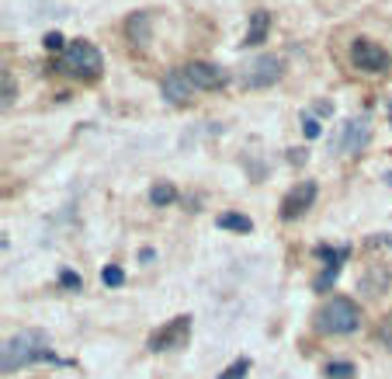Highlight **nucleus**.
<instances>
[{
    "label": "nucleus",
    "instance_id": "nucleus-1",
    "mask_svg": "<svg viewBox=\"0 0 392 379\" xmlns=\"http://www.w3.org/2000/svg\"><path fill=\"white\" fill-rule=\"evenodd\" d=\"M42 358H52L45 331H18L14 338L4 341V348H0V369H4V376H14L18 369H25L32 362H42Z\"/></svg>",
    "mask_w": 392,
    "mask_h": 379
},
{
    "label": "nucleus",
    "instance_id": "nucleus-2",
    "mask_svg": "<svg viewBox=\"0 0 392 379\" xmlns=\"http://www.w3.org/2000/svg\"><path fill=\"white\" fill-rule=\"evenodd\" d=\"M313 323H316V331H319V334L341 338V334H354V331H361L365 313H361V306H358L354 299H347V296H333V299H326V303L319 306V313H316Z\"/></svg>",
    "mask_w": 392,
    "mask_h": 379
},
{
    "label": "nucleus",
    "instance_id": "nucleus-3",
    "mask_svg": "<svg viewBox=\"0 0 392 379\" xmlns=\"http://www.w3.org/2000/svg\"><path fill=\"white\" fill-rule=\"evenodd\" d=\"M52 70H60V73H66V77H77V80H94V77H101V70H104L101 49H97L94 42H87V38H73V42L63 49V56L56 60Z\"/></svg>",
    "mask_w": 392,
    "mask_h": 379
},
{
    "label": "nucleus",
    "instance_id": "nucleus-4",
    "mask_svg": "<svg viewBox=\"0 0 392 379\" xmlns=\"http://www.w3.org/2000/svg\"><path fill=\"white\" fill-rule=\"evenodd\" d=\"M351 63L361 73H375V77H385L392 70V56L385 52V45H378L375 38H354L351 42Z\"/></svg>",
    "mask_w": 392,
    "mask_h": 379
},
{
    "label": "nucleus",
    "instance_id": "nucleus-5",
    "mask_svg": "<svg viewBox=\"0 0 392 379\" xmlns=\"http://www.w3.org/2000/svg\"><path fill=\"white\" fill-rule=\"evenodd\" d=\"M191 334V317H174L167 328H160L153 338H149V352H171V348H184Z\"/></svg>",
    "mask_w": 392,
    "mask_h": 379
},
{
    "label": "nucleus",
    "instance_id": "nucleus-6",
    "mask_svg": "<svg viewBox=\"0 0 392 379\" xmlns=\"http://www.w3.org/2000/svg\"><path fill=\"white\" fill-rule=\"evenodd\" d=\"M282 73H285V63L278 60V56H260V60H254V63L247 67L243 84H247V87H271V84L282 80Z\"/></svg>",
    "mask_w": 392,
    "mask_h": 379
},
{
    "label": "nucleus",
    "instance_id": "nucleus-7",
    "mask_svg": "<svg viewBox=\"0 0 392 379\" xmlns=\"http://www.w3.org/2000/svg\"><path fill=\"white\" fill-rule=\"evenodd\" d=\"M368 139H371V119H368V115H358V119H351V122L344 126V133H341V153L358 157V153H365Z\"/></svg>",
    "mask_w": 392,
    "mask_h": 379
},
{
    "label": "nucleus",
    "instance_id": "nucleus-8",
    "mask_svg": "<svg viewBox=\"0 0 392 379\" xmlns=\"http://www.w3.org/2000/svg\"><path fill=\"white\" fill-rule=\"evenodd\" d=\"M313 202H316V181H299L282 202V220H299L306 209H313Z\"/></svg>",
    "mask_w": 392,
    "mask_h": 379
},
{
    "label": "nucleus",
    "instance_id": "nucleus-9",
    "mask_svg": "<svg viewBox=\"0 0 392 379\" xmlns=\"http://www.w3.org/2000/svg\"><path fill=\"white\" fill-rule=\"evenodd\" d=\"M316 257H319V261H326V272H323V275L316 279V286H313L316 292H323V289H330V286H333V279L341 275V264L351 257V247H341V251H333V247L319 244V247H316Z\"/></svg>",
    "mask_w": 392,
    "mask_h": 379
},
{
    "label": "nucleus",
    "instance_id": "nucleus-10",
    "mask_svg": "<svg viewBox=\"0 0 392 379\" xmlns=\"http://www.w3.org/2000/svg\"><path fill=\"white\" fill-rule=\"evenodd\" d=\"M160 91H163V97L171 101V104H188V101H191V94H195L198 87L191 84V77H188V73H184V67H181V70H171V73L163 77Z\"/></svg>",
    "mask_w": 392,
    "mask_h": 379
},
{
    "label": "nucleus",
    "instance_id": "nucleus-11",
    "mask_svg": "<svg viewBox=\"0 0 392 379\" xmlns=\"http://www.w3.org/2000/svg\"><path fill=\"white\" fill-rule=\"evenodd\" d=\"M184 73L191 77V84H195L198 91H219V87H226V80H230L226 70L212 67V63H188Z\"/></svg>",
    "mask_w": 392,
    "mask_h": 379
},
{
    "label": "nucleus",
    "instance_id": "nucleus-12",
    "mask_svg": "<svg viewBox=\"0 0 392 379\" xmlns=\"http://www.w3.org/2000/svg\"><path fill=\"white\" fill-rule=\"evenodd\" d=\"M125 35H129V42H132L136 49H146V42H149V35H153V18H149V11H136V14H129V21H125Z\"/></svg>",
    "mask_w": 392,
    "mask_h": 379
},
{
    "label": "nucleus",
    "instance_id": "nucleus-13",
    "mask_svg": "<svg viewBox=\"0 0 392 379\" xmlns=\"http://www.w3.org/2000/svg\"><path fill=\"white\" fill-rule=\"evenodd\" d=\"M267 32H271V14H267V11H254V14H250V28H247L243 45H260V42L267 38Z\"/></svg>",
    "mask_w": 392,
    "mask_h": 379
},
{
    "label": "nucleus",
    "instance_id": "nucleus-14",
    "mask_svg": "<svg viewBox=\"0 0 392 379\" xmlns=\"http://www.w3.org/2000/svg\"><path fill=\"white\" fill-rule=\"evenodd\" d=\"M215 227H219V230H236V233H250V230H254V220H250V216H243V212H222L219 220H215Z\"/></svg>",
    "mask_w": 392,
    "mask_h": 379
},
{
    "label": "nucleus",
    "instance_id": "nucleus-15",
    "mask_svg": "<svg viewBox=\"0 0 392 379\" xmlns=\"http://www.w3.org/2000/svg\"><path fill=\"white\" fill-rule=\"evenodd\" d=\"M149 202H153V205H171V202H177V188H174L171 181H156V185L149 188Z\"/></svg>",
    "mask_w": 392,
    "mask_h": 379
},
{
    "label": "nucleus",
    "instance_id": "nucleus-16",
    "mask_svg": "<svg viewBox=\"0 0 392 379\" xmlns=\"http://www.w3.org/2000/svg\"><path fill=\"white\" fill-rule=\"evenodd\" d=\"M323 376L326 379H354V365L351 362H326L323 365Z\"/></svg>",
    "mask_w": 392,
    "mask_h": 379
},
{
    "label": "nucleus",
    "instance_id": "nucleus-17",
    "mask_svg": "<svg viewBox=\"0 0 392 379\" xmlns=\"http://www.w3.org/2000/svg\"><path fill=\"white\" fill-rule=\"evenodd\" d=\"M14 97H18V91H14V77H11V70H4V73H0V104L11 108Z\"/></svg>",
    "mask_w": 392,
    "mask_h": 379
},
{
    "label": "nucleus",
    "instance_id": "nucleus-18",
    "mask_svg": "<svg viewBox=\"0 0 392 379\" xmlns=\"http://www.w3.org/2000/svg\"><path fill=\"white\" fill-rule=\"evenodd\" d=\"M101 282L108 286V289H119V286H125V272L119 264H108L104 272H101Z\"/></svg>",
    "mask_w": 392,
    "mask_h": 379
},
{
    "label": "nucleus",
    "instance_id": "nucleus-19",
    "mask_svg": "<svg viewBox=\"0 0 392 379\" xmlns=\"http://www.w3.org/2000/svg\"><path fill=\"white\" fill-rule=\"evenodd\" d=\"M60 286H63V289L80 292V289H84V279H80L77 272H70V268H63V272H60Z\"/></svg>",
    "mask_w": 392,
    "mask_h": 379
},
{
    "label": "nucleus",
    "instance_id": "nucleus-20",
    "mask_svg": "<svg viewBox=\"0 0 392 379\" xmlns=\"http://www.w3.org/2000/svg\"><path fill=\"white\" fill-rule=\"evenodd\" d=\"M247 372H250V362H247V358H236V362H233L226 372H222L219 379H243Z\"/></svg>",
    "mask_w": 392,
    "mask_h": 379
},
{
    "label": "nucleus",
    "instance_id": "nucleus-21",
    "mask_svg": "<svg viewBox=\"0 0 392 379\" xmlns=\"http://www.w3.org/2000/svg\"><path fill=\"white\" fill-rule=\"evenodd\" d=\"M42 45H45L49 52H63V49H66L70 42H66V38H63L60 32H45V38H42Z\"/></svg>",
    "mask_w": 392,
    "mask_h": 379
},
{
    "label": "nucleus",
    "instance_id": "nucleus-22",
    "mask_svg": "<svg viewBox=\"0 0 392 379\" xmlns=\"http://www.w3.org/2000/svg\"><path fill=\"white\" fill-rule=\"evenodd\" d=\"M378 341L392 352V317H385V320L378 323Z\"/></svg>",
    "mask_w": 392,
    "mask_h": 379
},
{
    "label": "nucleus",
    "instance_id": "nucleus-23",
    "mask_svg": "<svg viewBox=\"0 0 392 379\" xmlns=\"http://www.w3.org/2000/svg\"><path fill=\"white\" fill-rule=\"evenodd\" d=\"M302 133H306V139H319L323 129H319V122H316L313 115H306V119H302Z\"/></svg>",
    "mask_w": 392,
    "mask_h": 379
},
{
    "label": "nucleus",
    "instance_id": "nucleus-24",
    "mask_svg": "<svg viewBox=\"0 0 392 379\" xmlns=\"http://www.w3.org/2000/svg\"><path fill=\"white\" fill-rule=\"evenodd\" d=\"M313 112L326 119V115H333V104H330V101H316V108H313Z\"/></svg>",
    "mask_w": 392,
    "mask_h": 379
},
{
    "label": "nucleus",
    "instance_id": "nucleus-25",
    "mask_svg": "<svg viewBox=\"0 0 392 379\" xmlns=\"http://www.w3.org/2000/svg\"><path fill=\"white\" fill-rule=\"evenodd\" d=\"M139 261H143V264H153V261H156V251H153V247H143V251H139Z\"/></svg>",
    "mask_w": 392,
    "mask_h": 379
},
{
    "label": "nucleus",
    "instance_id": "nucleus-26",
    "mask_svg": "<svg viewBox=\"0 0 392 379\" xmlns=\"http://www.w3.org/2000/svg\"><path fill=\"white\" fill-rule=\"evenodd\" d=\"M289 160H292V164H302V160H306V150H289Z\"/></svg>",
    "mask_w": 392,
    "mask_h": 379
},
{
    "label": "nucleus",
    "instance_id": "nucleus-27",
    "mask_svg": "<svg viewBox=\"0 0 392 379\" xmlns=\"http://www.w3.org/2000/svg\"><path fill=\"white\" fill-rule=\"evenodd\" d=\"M371 244H385V247H392V233H378Z\"/></svg>",
    "mask_w": 392,
    "mask_h": 379
},
{
    "label": "nucleus",
    "instance_id": "nucleus-28",
    "mask_svg": "<svg viewBox=\"0 0 392 379\" xmlns=\"http://www.w3.org/2000/svg\"><path fill=\"white\" fill-rule=\"evenodd\" d=\"M382 181H385V185L392 188V171H385V174H382Z\"/></svg>",
    "mask_w": 392,
    "mask_h": 379
},
{
    "label": "nucleus",
    "instance_id": "nucleus-29",
    "mask_svg": "<svg viewBox=\"0 0 392 379\" xmlns=\"http://www.w3.org/2000/svg\"><path fill=\"white\" fill-rule=\"evenodd\" d=\"M389 119H392V101H389Z\"/></svg>",
    "mask_w": 392,
    "mask_h": 379
}]
</instances>
